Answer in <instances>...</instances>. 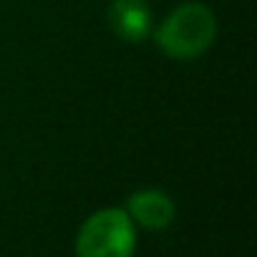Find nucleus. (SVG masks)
Listing matches in <instances>:
<instances>
[{
  "mask_svg": "<svg viewBox=\"0 0 257 257\" xmlns=\"http://www.w3.org/2000/svg\"><path fill=\"white\" fill-rule=\"evenodd\" d=\"M219 38V21L212 6L202 0H184L162 16L152 41L159 53L177 63H192L207 56Z\"/></svg>",
  "mask_w": 257,
  "mask_h": 257,
  "instance_id": "1",
  "label": "nucleus"
},
{
  "mask_svg": "<svg viewBox=\"0 0 257 257\" xmlns=\"http://www.w3.org/2000/svg\"><path fill=\"white\" fill-rule=\"evenodd\" d=\"M139 229L123 207H101L91 212L73 239L76 257H134Z\"/></svg>",
  "mask_w": 257,
  "mask_h": 257,
  "instance_id": "2",
  "label": "nucleus"
},
{
  "mask_svg": "<svg viewBox=\"0 0 257 257\" xmlns=\"http://www.w3.org/2000/svg\"><path fill=\"white\" fill-rule=\"evenodd\" d=\"M106 23L121 43L139 46L152 41L157 16L149 0H108Z\"/></svg>",
  "mask_w": 257,
  "mask_h": 257,
  "instance_id": "3",
  "label": "nucleus"
},
{
  "mask_svg": "<svg viewBox=\"0 0 257 257\" xmlns=\"http://www.w3.org/2000/svg\"><path fill=\"white\" fill-rule=\"evenodd\" d=\"M123 212L144 232H164L177 222V202L159 187H142L126 197Z\"/></svg>",
  "mask_w": 257,
  "mask_h": 257,
  "instance_id": "4",
  "label": "nucleus"
}]
</instances>
